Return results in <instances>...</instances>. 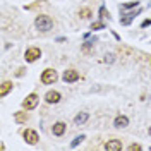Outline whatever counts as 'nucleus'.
<instances>
[{"instance_id": "nucleus-9", "label": "nucleus", "mask_w": 151, "mask_h": 151, "mask_svg": "<svg viewBox=\"0 0 151 151\" xmlns=\"http://www.w3.org/2000/svg\"><path fill=\"white\" fill-rule=\"evenodd\" d=\"M115 127H119V129H122V127H127L129 125V119L125 117V115H119V117H115V122H113Z\"/></svg>"}, {"instance_id": "nucleus-6", "label": "nucleus", "mask_w": 151, "mask_h": 151, "mask_svg": "<svg viewBox=\"0 0 151 151\" xmlns=\"http://www.w3.org/2000/svg\"><path fill=\"white\" fill-rule=\"evenodd\" d=\"M62 79H64L65 83H76V81L79 79V72H77V70H74V69H69V70H65V72H64Z\"/></svg>"}, {"instance_id": "nucleus-15", "label": "nucleus", "mask_w": 151, "mask_h": 151, "mask_svg": "<svg viewBox=\"0 0 151 151\" xmlns=\"http://www.w3.org/2000/svg\"><path fill=\"white\" fill-rule=\"evenodd\" d=\"M79 16H81L83 19H88L89 16H91V10H89V9H81V10H79Z\"/></svg>"}, {"instance_id": "nucleus-18", "label": "nucleus", "mask_w": 151, "mask_h": 151, "mask_svg": "<svg viewBox=\"0 0 151 151\" xmlns=\"http://www.w3.org/2000/svg\"><path fill=\"white\" fill-rule=\"evenodd\" d=\"M100 16H101V17H108L110 19V14H108L106 7H100Z\"/></svg>"}, {"instance_id": "nucleus-1", "label": "nucleus", "mask_w": 151, "mask_h": 151, "mask_svg": "<svg viewBox=\"0 0 151 151\" xmlns=\"http://www.w3.org/2000/svg\"><path fill=\"white\" fill-rule=\"evenodd\" d=\"M35 26H36L40 31H50L52 26H53V19L50 17V16H45V14H41V16H38L36 21H35Z\"/></svg>"}, {"instance_id": "nucleus-16", "label": "nucleus", "mask_w": 151, "mask_h": 151, "mask_svg": "<svg viewBox=\"0 0 151 151\" xmlns=\"http://www.w3.org/2000/svg\"><path fill=\"white\" fill-rule=\"evenodd\" d=\"M83 139H86V136H83V134H81V136H77V137H76L74 141L70 142V146H72V148H76V146H77V144H79V142L83 141Z\"/></svg>"}, {"instance_id": "nucleus-5", "label": "nucleus", "mask_w": 151, "mask_h": 151, "mask_svg": "<svg viewBox=\"0 0 151 151\" xmlns=\"http://www.w3.org/2000/svg\"><path fill=\"white\" fill-rule=\"evenodd\" d=\"M22 136H24V139H26V142L28 144H36L38 142V132L33 131V129H26V131L22 132Z\"/></svg>"}, {"instance_id": "nucleus-10", "label": "nucleus", "mask_w": 151, "mask_h": 151, "mask_svg": "<svg viewBox=\"0 0 151 151\" xmlns=\"http://www.w3.org/2000/svg\"><path fill=\"white\" fill-rule=\"evenodd\" d=\"M10 89H12V83H10V81H4L2 86H0V96H2V98L7 96V93H9Z\"/></svg>"}, {"instance_id": "nucleus-20", "label": "nucleus", "mask_w": 151, "mask_h": 151, "mask_svg": "<svg viewBox=\"0 0 151 151\" xmlns=\"http://www.w3.org/2000/svg\"><path fill=\"white\" fill-rule=\"evenodd\" d=\"M134 5H137V2H129V4L122 5V9H129V7H134Z\"/></svg>"}, {"instance_id": "nucleus-17", "label": "nucleus", "mask_w": 151, "mask_h": 151, "mask_svg": "<svg viewBox=\"0 0 151 151\" xmlns=\"http://www.w3.org/2000/svg\"><path fill=\"white\" fill-rule=\"evenodd\" d=\"M105 28V24L101 22V21H98V22H93L91 24V29H103Z\"/></svg>"}, {"instance_id": "nucleus-3", "label": "nucleus", "mask_w": 151, "mask_h": 151, "mask_svg": "<svg viewBox=\"0 0 151 151\" xmlns=\"http://www.w3.org/2000/svg\"><path fill=\"white\" fill-rule=\"evenodd\" d=\"M38 94L35 93H31L29 96H26V100L22 101V108L24 110H33V108H36V105H38Z\"/></svg>"}, {"instance_id": "nucleus-19", "label": "nucleus", "mask_w": 151, "mask_h": 151, "mask_svg": "<svg viewBox=\"0 0 151 151\" xmlns=\"http://www.w3.org/2000/svg\"><path fill=\"white\" fill-rule=\"evenodd\" d=\"M127 150H129V151H141L142 148H141V144H136V142H134V144H131Z\"/></svg>"}, {"instance_id": "nucleus-12", "label": "nucleus", "mask_w": 151, "mask_h": 151, "mask_svg": "<svg viewBox=\"0 0 151 151\" xmlns=\"http://www.w3.org/2000/svg\"><path fill=\"white\" fill-rule=\"evenodd\" d=\"M89 119V115L86 112H81V113H77L76 115V119H74V122L77 124V125H83V124H86V120Z\"/></svg>"}, {"instance_id": "nucleus-8", "label": "nucleus", "mask_w": 151, "mask_h": 151, "mask_svg": "<svg viewBox=\"0 0 151 151\" xmlns=\"http://www.w3.org/2000/svg\"><path fill=\"white\" fill-rule=\"evenodd\" d=\"M60 93L58 91H48L47 94H45V100H47L48 103H58L60 101Z\"/></svg>"}, {"instance_id": "nucleus-11", "label": "nucleus", "mask_w": 151, "mask_h": 151, "mask_svg": "<svg viewBox=\"0 0 151 151\" xmlns=\"http://www.w3.org/2000/svg\"><path fill=\"white\" fill-rule=\"evenodd\" d=\"M139 12H141V9H137L136 12H129V14H127L125 17H122V19H120V22H122L124 26H127V24H131V21L134 19V16H137Z\"/></svg>"}, {"instance_id": "nucleus-2", "label": "nucleus", "mask_w": 151, "mask_h": 151, "mask_svg": "<svg viewBox=\"0 0 151 151\" xmlns=\"http://www.w3.org/2000/svg\"><path fill=\"white\" fill-rule=\"evenodd\" d=\"M57 79H58V76H57V70H53V69H45L43 74H41V83L43 84H53Z\"/></svg>"}, {"instance_id": "nucleus-22", "label": "nucleus", "mask_w": 151, "mask_h": 151, "mask_svg": "<svg viewBox=\"0 0 151 151\" xmlns=\"http://www.w3.org/2000/svg\"><path fill=\"white\" fill-rule=\"evenodd\" d=\"M150 136H151V127H150Z\"/></svg>"}, {"instance_id": "nucleus-7", "label": "nucleus", "mask_w": 151, "mask_h": 151, "mask_svg": "<svg viewBox=\"0 0 151 151\" xmlns=\"http://www.w3.org/2000/svg\"><path fill=\"white\" fill-rule=\"evenodd\" d=\"M105 150H108V151H120V150H122V142L119 141V139H110V141L105 144Z\"/></svg>"}, {"instance_id": "nucleus-4", "label": "nucleus", "mask_w": 151, "mask_h": 151, "mask_svg": "<svg viewBox=\"0 0 151 151\" xmlns=\"http://www.w3.org/2000/svg\"><path fill=\"white\" fill-rule=\"evenodd\" d=\"M41 57V50L36 47H31L26 50V53H24V58L28 60V62H35V60H38Z\"/></svg>"}, {"instance_id": "nucleus-21", "label": "nucleus", "mask_w": 151, "mask_h": 151, "mask_svg": "<svg viewBox=\"0 0 151 151\" xmlns=\"http://www.w3.org/2000/svg\"><path fill=\"white\" fill-rule=\"evenodd\" d=\"M150 24H151V19H146V21H142L141 26H142V28H146V26H150Z\"/></svg>"}, {"instance_id": "nucleus-14", "label": "nucleus", "mask_w": 151, "mask_h": 151, "mask_svg": "<svg viewBox=\"0 0 151 151\" xmlns=\"http://www.w3.org/2000/svg\"><path fill=\"white\" fill-rule=\"evenodd\" d=\"M14 119H16L17 124H24L26 120H28V113L26 112H17L16 115H14Z\"/></svg>"}, {"instance_id": "nucleus-13", "label": "nucleus", "mask_w": 151, "mask_h": 151, "mask_svg": "<svg viewBox=\"0 0 151 151\" xmlns=\"http://www.w3.org/2000/svg\"><path fill=\"white\" fill-rule=\"evenodd\" d=\"M65 132V124L64 122H57L55 125H53V134L55 136H62Z\"/></svg>"}]
</instances>
